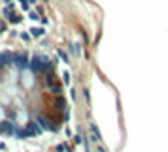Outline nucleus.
Returning <instances> with one entry per match:
<instances>
[{"label": "nucleus", "instance_id": "f03ea898", "mask_svg": "<svg viewBox=\"0 0 168 152\" xmlns=\"http://www.w3.org/2000/svg\"><path fill=\"white\" fill-rule=\"evenodd\" d=\"M26 133H30V135L38 133V130H36V124H30V126H29V130H26Z\"/></svg>", "mask_w": 168, "mask_h": 152}, {"label": "nucleus", "instance_id": "7ed1b4c3", "mask_svg": "<svg viewBox=\"0 0 168 152\" xmlns=\"http://www.w3.org/2000/svg\"><path fill=\"white\" fill-rule=\"evenodd\" d=\"M25 62H26V58H25V57H21V58H17V64H19L21 68H25Z\"/></svg>", "mask_w": 168, "mask_h": 152}, {"label": "nucleus", "instance_id": "f257e3e1", "mask_svg": "<svg viewBox=\"0 0 168 152\" xmlns=\"http://www.w3.org/2000/svg\"><path fill=\"white\" fill-rule=\"evenodd\" d=\"M11 60H13V54L11 53H6V54L0 57V64H8V62H11Z\"/></svg>", "mask_w": 168, "mask_h": 152}]
</instances>
